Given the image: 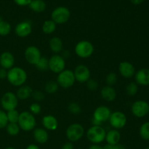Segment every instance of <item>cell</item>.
<instances>
[{
  "mask_svg": "<svg viewBox=\"0 0 149 149\" xmlns=\"http://www.w3.org/2000/svg\"><path fill=\"white\" fill-rule=\"evenodd\" d=\"M7 81L15 87H21L27 81L26 71L21 67H13L7 71Z\"/></svg>",
  "mask_w": 149,
  "mask_h": 149,
  "instance_id": "1",
  "label": "cell"
},
{
  "mask_svg": "<svg viewBox=\"0 0 149 149\" xmlns=\"http://www.w3.org/2000/svg\"><path fill=\"white\" fill-rule=\"evenodd\" d=\"M17 125L20 130L25 132H29L35 129L36 125V118L31 112L23 111L19 115Z\"/></svg>",
  "mask_w": 149,
  "mask_h": 149,
  "instance_id": "2",
  "label": "cell"
},
{
  "mask_svg": "<svg viewBox=\"0 0 149 149\" xmlns=\"http://www.w3.org/2000/svg\"><path fill=\"white\" fill-rule=\"evenodd\" d=\"M106 132L101 126H93L87 132V138L90 143L95 145H98L105 141Z\"/></svg>",
  "mask_w": 149,
  "mask_h": 149,
  "instance_id": "3",
  "label": "cell"
},
{
  "mask_svg": "<svg viewBox=\"0 0 149 149\" xmlns=\"http://www.w3.org/2000/svg\"><path fill=\"white\" fill-rule=\"evenodd\" d=\"M95 48L93 44L87 40H81L76 45L74 52L80 58L86 59L92 56L94 52Z\"/></svg>",
  "mask_w": 149,
  "mask_h": 149,
  "instance_id": "4",
  "label": "cell"
},
{
  "mask_svg": "<svg viewBox=\"0 0 149 149\" xmlns=\"http://www.w3.org/2000/svg\"><path fill=\"white\" fill-rule=\"evenodd\" d=\"M74 71L71 70L65 69L59 73L57 77V81L59 87L63 89H68L72 87L75 83Z\"/></svg>",
  "mask_w": 149,
  "mask_h": 149,
  "instance_id": "5",
  "label": "cell"
},
{
  "mask_svg": "<svg viewBox=\"0 0 149 149\" xmlns=\"http://www.w3.org/2000/svg\"><path fill=\"white\" fill-rule=\"evenodd\" d=\"M84 127L78 123H74L69 125L65 131L67 139L71 143L79 141L84 136Z\"/></svg>",
  "mask_w": 149,
  "mask_h": 149,
  "instance_id": "6",
  "label": "cell"
},
{
  "mask_svg": "<svg viewBox=\"0 0 149 149\" xmlns=\"http://www.w3.org/2000/svg\"><path fill=\"white\" fill-rule=\"evenodd\" d=\"M71 17V12L67 7H58L51 13V20H53L57 25L64 24L67 23Z\"/></svg>",
  "mask_w": 149,
  "mask_h": 149,
  "instance_id": "7",
  "label": "cell"
},
{
  "mask_svg": "<svg viewBox=\"0 0 149 149\" xmlns=\"http://www.w3.org/2000/svg\"><path fill=\"white\" fill-rule=\"evenodd\" d=\"M1 106L6 111L16 109L18 105V98L16 94L13 92H7L2 95L1 98Z\"/></svg>",
  "mask_w": 149,
  "mask_h": 149,
  "instance_id": "8",
  "label": "cell"
},
{
  "mask_svg": "<svg viewBox=\"0 0 149 149\" xmlns=\"http://www.w3.org/2000/svg\"><path fill=\"white\" fill-rule=\"evenodd\" d=\"M111 126L115 130H120L127 125V116L123 112L115 111L111 113L109 119Z\"/></svg>",
  "mask_w": 149,
  "mask_h": 149,
  "instance_id": "9",
  "label": "cell"
},
{
  "mask_svg": "<svg viewBox=\"0 0 149 149\" xmlns=\"http://www.w3.org/2000/svg\"><path fill=\"white\" fill-rule=\"evenodd\" d=\"M65 61L62 55L58 54L52 55L49 59V69L55 74H59L65 70Z\"/></svg>",
  "mask_w": 149,
  "mask_h": 149,
  "instance_id": "10",
  "label": "cell"
},
{
  "mask_svg": "<svg viewBox=\"0 0 149 149\" xmlns=\"http://www.w3.org/2000/svg\"><path fill=\"white\" fill-rule=\"evenodd\" d=\"M26 61L31 65H35L42 58V54L39 48L36 46H29L26 49L24 52Z\"/></svg>",
  "mask_w": 149,
  "mask_h": 149,
  "instance_id": "11",
  "label": "cell"
},
{
  "mask_svg": "<svg viewBox=\"0 0 149 149\" xmlns=\"http://www.w3.org/2000/svg\"><path fill=\"white\" fill-rule=\"evenodd\" d=\"M132 113L138 118H142L149 113V104L144 100L135 101L132 106Z\"/></svg>",
  "mask_w": 149,
  "mask_h": 149,
  "instance_id": "12",
  "label": "cell"
},
{
  "mask_svg": "<svg viewBox=\"0 0 149 149\" xmlns=\"http://www.w3.org/2000/svg\"><path fill=\"white\" fill-rule=\"evenodd\" d=\"M74 77L76 81L79 83H86L90 79V69L84 65H79L75 68L74 71Z\"/></svg>",
  "mask_w": 149,
  "mask_h": 149,
  "instance_id": "13",
  "label": "cell"
},
{
  "mask_svg": "<svg viewBox=\"0 0 149 149\" xmlns=\"http://www.w3.org/2000/svg\"><path fill=\"white\" fill-rule=\"evenodd\" d=\"M111 114V111L109 107L105 106H100L96 108L95 110L94 111L93 119L98 122L99 123L102 124L103 122L109 121Z\"/></svg>",
  "mask_w": 149,
  "mask_h": 149,
  "instance_id": "14",
  "label": "cell"
},
{
  "mask_svg": "<svg viewBox=\"0 0 149 149\" xmlns=\"http://www.w3.org/2000/svg\"><path fill=\"white\" fill-rule=\"evenodd\" d=\"M15 32L19 37L25 38L29 36L32 32V25L29 21H22L16 25Z\"/></svg>",
  "mask_w": 149,
  "mask_h": 149,
  "instance_id": "15",
  "label": "cell"
},
{
  "mask_svg": "<svg viewBox=\"0 0 149 149\" xmlns=\"http://www.w3.org/2000/svg\"><path fill=\"white\" fill-rule=\"evenodd\" d=\"M119 74L125 78H131L135 75V69L131 63L128 61H122L119 65Z\"/></svg>",
  "mask_w": 149,
  "mask_h": 149,
  "instance_id": "16",
  "label": "cell"
},
{
  "mask_svg": "<svg viewBox=\"0 0 149 149\" xmlns=\"http://www.w3.org/2000/svg\"><path fill=\"white\" fill-rule=\"evenodd\" d=\"M15 64V57L11 52H4L0 55V65L1 68L9 70Z\"/></svg>",
  "mask_w": 149,
  "mask_h": 149,
  "instance_id": "17",
  "label": "cell"
},
{
  "mask_svg": "<svg viewBox=\"0 0 149 149\" xmlns=\"http://www.w3.org/2000/svg\"><path fill=\"white\" fill-rule=\"evenodd\" d=\"M42 123L46 130L55 131L58 129V122L56 117L52 115H46L42 118Z\"/></svg>",
  "mask_w": 149,
  "mask_h": 149,
  "instance_id": "18",
  "label": "cell"
},
{
  "mask_svg": "<svg viewBox=\"0 0 149 149\" xmlns=\"http://www.w3.org/2000/svg\"><path fill=\"white\" fill-rule=\"evenodd\" d=\"M100 96L106 101L111 102L116 99V92L112 86L106 85L100 90Z\"/></svg>",
  "mask_w": 149,
  "mask_h": 149,
  "instance_id": "19",
  "label": "cell"
},
{
  "mask_svg": "<svg viewBox=\"0 0 149 149\" xmlns=\"http://www.w3.org/2000/svg\"><path fill=\"white\" fill-rule=\"evenodd\" d=\"M135 81L137 84L143 86L149 85V69L142 68L135 74Z\"/></svg>",
  "mask_w": 149,
  "mask_h": 149,
  "instance_id": "20",
  "label": "cell"
},
{
  "mask_svg": "<svg viewBox=\"0 0 149 149\" xmlns=\"http://www.w3.org/2000/svg\"><path fill=\"white\" fill-rule=\"evenodd\" d=\"M33 136L36 142L39 144H45L49 139V134L47 131L43 128H36L33 130Z\"/></svg>",
  "mask_w": 149,
  "mask_h": 149,
  "instance_id": "21",
  "label": "cell"
},
{
  "mask_svg": "<svg viewBox=\"0 0 149 149\" xmlns=\"http://www.w3.org/2000/svg\"><path fill=\"white\" fill-rule=\"evenodd\" d=\"M105 140L108 145H116L119 143V141L121 140L120 132L118 130H111L109 132H106Z\"/></svg>",
  "mask_w": 149,
  "mask_h": 149,
  "instance_id": "22",
  "label": "cell"
},
{
  "mask_svg": "<svg viewBox=\"0 0 149 149\" xmlns=\"http://www.w3.org/2000/svg\"><path fill=\"white\" fill-rule=\"evenodd\" d=\"M49 46L51 50L55 54L61 52L63 49V42L62 39L58 36H54L49 39Z\"/></svg>",
  "mask_w": 149,
  "mask_h": 149,
  "instance_id": "23",
  "label": "cell"
},
{
  "mask_svg": "<svg viewBox=\"0 0 149 149\" xmlns=\"http://www.w3.org/2000/svg\"><path fill=\"white\" fill-rule=\"evenodd\" d=\"M32 93H33V90L30 86L23 85L18 88L16 93V95L18 100H25L31 97Z\"/></svg>",
  "mask_w": 149,
  "mask_h": 149,
  "instance_id": "24",
  "label": "cell"
},
{
  "mask_svg": "<svg viewBox=\"0 0 149 149\" xmlns=\"http://www.w3.org/2000/svg\"><path fill=\"white\" fill-rule=\"evenodd\" d=\"M32 11L37 13H43L46 10L47 4L44 0H32L29 5Z\"/></svg>",
  "mask_w": 149,
  "mask_h": 149,
  "instance_id": "25",
  "label": "cell"
},
{
  "mask_svg": "<svg viewBox=\"0 0 149 149\" xmlns=\"http://www.w3.org/2000/svg\"><path fill=\"white\" fill-rule=\"evenodd\" d=\"M57 24L52 20H45L44 22L43 25H42V31L45 34H51V33H54L56 30Z\"/></svg>",
  "mask_w": 149,
  "mask_h": 149,
  "instance_id": "26",
  "label": "cell"
},
{
  "mask_svg": "<svg viewBox=\"0 0 149 149\" xmlns=\"http://www.w3.org/2000/svg\"><path fill=\"white\" fill-rule=\"evenodd\" d=\"M6 131L8 133V135L11 136H16L19 134L20 130V128L17 123H8V125L6 127Z\"/></svg>",
  "mask_w": 149,
  "mask_h": 149,
  "instance_id": "27",
  "label": "cell"
},
{
  "mask_svg": "<svg viewBox=\"0 0 149 149\" xmlns=\"http://www.w3.org/2000/svg\"><path fill=\"white\" fill-rule=\"evenodd\" d=\"M11 32V25L7 21L2 20L0 21V36H6Z\"/></svg>",
  "mask_w": 149,
  "mask_h": 149,
  "instance_id": "28",
  "label": "cell"
},
{
  "mask_svg": "<svg viewBox=\"0 0 149 149\" xmlns=\"http://www.w3.org/2000/svg\"><path fill=\"white\" fill-rule=\"evenodd\" d=\"M59 88V85L56 81H48L45 85V90L48 94H54L56 93Z\"/></svg>",
  "mask_w": 149,
  "mask_h": 149,
  "instance_id": "29",
  "label": "cell"
},
{
  "mask_svg": "<svg viewBox=\"0 0 149 149\" xmlns=\"http://www.w3.org/2000/svg\"><path fill=\"white\" fill-rule=\"evenodd\" d=\"M36 68L41 71H46L49 69V59L45 57H42L40 58L37 63L35 65Z\"/></svg>",
  "mask_w": 149,
  "mask_h": 149,
  "instance_id": "30",
  "label": "cell"
},
{
  "mask_svg": "<svg viewBox=\"0 0 149 149\" xmlns=\"http://www.w3.org/2000/svg\"><path fill=\"white\" fill-rule=\"evenodd\" d=\"M139 133L142 139L149 141V122H146L141 125L140 127Z\"/></svg>",
  "mask_w": 149,
  "mask_h": 149,
  "instance_id": "31",
  "label": "cell"
},
{
  "mask_svg": "<svg viewBox=\"0 0 149 149\" xmlns=\"http://www.w3.org/2000/svg\"><path fill=\"white\" fill-rule=\"evenodd\" d=\"M19 115H20V113H18V111L16 109L7 111V116L9 123H17Z\"/></svg>",
  "mask_w": 149,
  "mask_h": 149,
  "instance_id": "32",
  "label": "cell"
},
{
  "mask_svg": "<svg viewBox=\"0 0 149 149\" xmlns=\"http://www.w3.org/2000/svg\"><path fill=\"white\" fill-rule=\"evenodd\" d=\"M138 91V87L137 83L130 82L127 85L126 87V93L128 95L134 96L137 94Z\"/></svg>",
  "mask_w": 149,
  "mask_h": 149,
  "instance_id": "33",
  "label": "cell"
},
{
  "mask_svg": "<svg viewBox=\"0 0 149 149\" xmlns=\"http://www.w3.org/2000/svg\"><path fill=\"white\" fill-rule=\"evenodd\" d=\"M68 110L71 113L74 115H77L81 113V108L79 105L75 102L70 103L68 106Z\"/></svg>",
  "mask_w": 149,
  "mask_h": 149,
  "instance_id": "34",
  "label": "cell"
},
{
  "mask_svg": "<svg viewBox=\"0 0 149 149\" xmlns=\"http://www.w3.org/2000/svg\"><path fill=\"white\" fill-rule=\"evenodd\" d=\"M118 77L116 74L113 72L109 73V74H107L106 77V81L108 85L109 86H113V84H116L117 82Z\"/></svg>",
  "mask_w": 149,
  "mask_h": 149,
  "instance_id": "35",
  "label": "cell"
},
{
  "mask_svg": "<svg viewBox=\"0 0 149 149\" xmlns=\"http://www.w3.org/2000/svg\"><path fill=\"white\" fill-rule=\"evenodd\" d=\"M8 119H7V112L4 111L0 110V129H3L8 125Z\"/></svg>",
  "mask_w": 149,
  "mask_h": 149,
  "instance_id": "36",
  "label": "cell"
},
{
  "mask_svg": "<svg viewBox=\"0 0 149 149\" xmlns=\"http://www.w3.org/2000/svg\"><path fill=\"white\" fill-rule=\"evenodd\" d=\"M29 110H30V112L32 114L36 115L41 113L42 107H41V106L38 103H33L29 106Z\"/></svg>",
  "mask_w": 149,
  "mask_h": 149,
  "instance_id": "37",
  "label": "cell"
},
{
  "mask_svg": "<svg viewBox=\"0 0 149 149\" xmlns=\"http://www.w3.org/2000/svg\"><path fill=\"white\" fill-rule=\"evenodd\" d=\"M87 84V87L88 88V90H91V91H95V90H97L98 88V83L96 80L93 79H90L88 81L86 82Z\"/></svg>",
  "mask_w": 149,
  "mask_h": 149,
  "instance_id": "38",
  "label": "cell"
},
{
  "mask_svg": "<svg viewBox=\"0 0 149 149\" xmlns=\"http://www.w3.org/2000/svg\"><path fill=\"white\" fill-rule=\"evenodd\" d=\"M32 97L36 101H42L45 99V94L39 90H34L32 93Z\"/></svg>",
  "mask_w": 149,
  "mask_h": 149,
  "instance_id": "39",
  "label": "cell"
},
{
  "mask_svg": "<svg viewBox=\"0 0 149 149\" xmlns=\"http://www.w3.org/2000/svg\"><path fill=\"white\" fill-rule=\"evenodd\" d=\"M13 1L18 6L24 7V6H29L32 0H13Z\"/></svg>",
  "mask_w": 149,
  "mask_h": 149,
  "instance_id": "40",
  "label": "cell"
},
{
  "mask_svg": "<svg viewBox=\"0 0 149 149\" xmlns=\"http://www.w3.org/2000/svg\"><path fill=\"white\" fill-rule=\"evenodd\" d=\"M104 149H126L124 146L122 144H116V145H106L104 147Z\"/></svg>",
  "mask_w": 149,
  "mask_h": 149,
  "instance_id": "41",
  "label": "cell"
},
{
  "mask_svg": "<svg viewBox=\"0 0 149 149\" xmlns=\"http://www.w3.org/2000/svg\"><path fill=\"white\" fill-rule=\"evenodd\" d=\"M61 149H74V146L71 142H67L63 145Z\"/></svg>",
  "mask_w": 149,
  "mask_h": 149,
  "instance_id": "42",
  "label": "cell"
},
{
  "mask_svg": "<svg viewBox=\"0 0 149 149\" xmlns=\"http://www.w3.org/2000/svg\"><path fill=\"white\" fill-rule=\"evenodd\" d=\"M7 71L3 68H0V79L7 78Z\"/></svg>",
  "mask_w": 149,
  "mask_h": 149,
  "instance_id": "43",
  "label": "cell"
},
{
  "mask_svg": "<svg viewBox=\"0 0 149 149\" xmlns=\"http://www.w3.org/2000/svg\"><path fill=\"white\" fill-rule=\"evenodd\" d=\"M145 0H130L131 2L133 4H135V5H138V4H142Z\"/></svg>",
  "mask_w": 149,
  "mask_h": 149,
  "instance_id": "44",
  "label": "cell"
},
{
  "mask_svg": "<svg viewBox=\"0 0 149 149\" xmlns=\"http://www.w3.org/2000/svg\"><path fill=\"white\" fill-rule=\"evenodd\" d=\"M26 149H40V148L35 144H30L26 147Z\"/></svg>",
  "mask_w": 149,
  "mask_h": 149,
  "instance_id": "45",
  "label": "cell"
},
{
  "mask_svg": "<svg viewBox=\"0 0 149 149\" xmlns=\"http://www.w3.org/2000/svg\"><path fill=\"white\" fill-rule=\"evenodd\" d=\"M88 149H104V148L99 145H95V144H93V145L90 146Z\"/></svg>",
  "mask_w": 149,
  "mask_h": 149,
  "instance_id": "46",
  "label": "cell"
},
{
  "mask_svg": "<svg viewBox=\"0 0 149 149\" xmlns=\"http://www.w3.org/2000/svg\"><path fill=\"white\" fill-rule=\"evenodd\" d=\"M5 149H15V148H13V147H7V148H6Z\"/></svg>",
  "mask_w": 149,
  "mask_h": 149,
  "instance_id": "47",
  "label": "cell"
},
{
  "mask_svg": "<svg viewBox=\"0 0 149 149\" xmlns=\"http://www.w3.org/2000/svg\"><path fill=\"white\" fill-rule=\"evenodd\" d=\"M146 149H149V147H148V148H146Z\"/></svg>",
  "mask_w": 149,
  "mask_h": 149,
  "instance_id": "48",
  "label": "cell"
}]
</instances>
